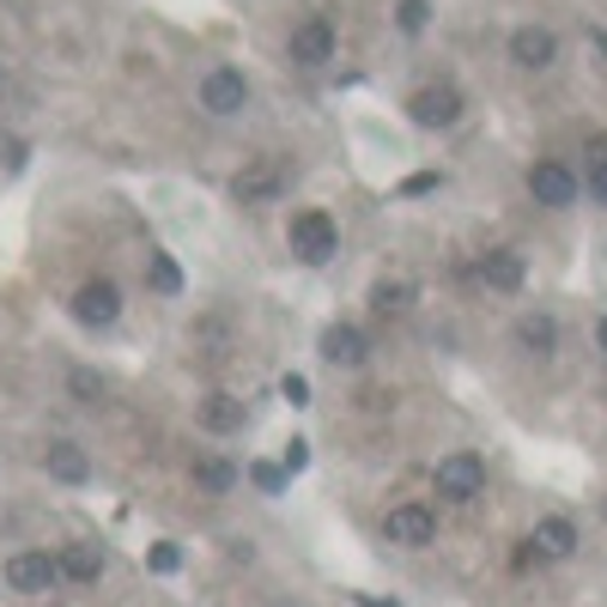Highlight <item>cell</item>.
Wrapping results in <instances>:
<instances>
[{"label": "cell", "mask_w": 607, "mask_h": 607, "mask_svg": "<svg viewBox=\"0 0 607 607\" xmlns=\"http://www.w3.org/2000/svg\"><path fill=\"white\" fill-rule=\"evenodd\" d=\"M528 553H535V559H571L577 553V523L571 516H540L535 535H528Z\"/></svg>", "instance_id": "14"}, {"label": "cell", "mask_w": 607, "mask_h": 607, "mask_svg": "<svg viewBox=\"0 0 607 607\" xmlns=\"http://www.w3.org/2000/svg\"><path fill=\"white\" fill-rule=\"evenodd\" d=\"M176 565H183V553H176V540H159V547H152V571H159V577H171Z\"/></svg>", "instance_id": "26"}, {"label": "cell", "mask_w": 607, "mask_h": 607, "mask_svg": "<svg viewBox=\"0 0 607 607\" xmlns=\"http://www.w3.org/2000/svg\"><path fill=\"white\" fill-rule=\"evenodd\" d=\"M280 189H286V164L280 159H250L237 176H231L237 206H267V201H280Z\"/></svg>", "instance_id": "3"}, {"label": "cell", "mask_w": 607, "mask_h": 607, "mask_svg": "<svg viewBox=\"0 0 607 607\" xmlns=\"http://www.w3.org/2000/svg\"><path fill=\"white\" fill-rule=\"evenodd\" d=\"M250 480L262 486L267 498H280V493H286V468H274V462H250Z\"/></svg>", "instance_id": "24"}, {"label": "cell", "mask_w": 607, "mask_h": 607, "mask_svg": "<svg viewBox=\"0 0 607 607\" xmlns=\"http://www.w3.org/2000/svg\"><path fill=\"white\" fill-rule=\"evenodd\" d=\"M407 304H413V292L402 280H377V286H371V310H377V316H402Z\"/></svg>", "instance_id": "21"}, {"label": "cell", "mask_w": 607, "mask_h": 607, "mask_svg": "<svg viewBox=\"0 0 607 607\" xmlns=\"http://www.w3.org/2000/svg\"><path fill=\"white\" fill-rule=\"evenodd\" d=\"M195 419L206 425V432H219V437H225V432H243V419H250V407H243L237 395H206V402L195 407Z\"/></svg>", "instance_id": "17"}, {"label": "cell", "mask_w": 607, "mask_h": 607, "mask_svg": "<svg viewBox=\"0 0 607 607\" xmlns=\"http://www.w3.org/2000/svg\"><path fill=\"white\" fill-rule=\"evenodd\" d=\"M73 316H80L85 328H110V322L122 316V292H115L110 280H85V286L73 292Z\"/></svg>", "instance_id": "10"}, {"label": "cell", "mask_w": 607, "mask_h": 607, "mask_svg": "<svg viewBox=\"0 0 607 607\" xmlns=\"http://www.w3.org/2000/svg\"><path fill=\"white\" fill-rule=\"evenodd\" d=\"M584 189H589V195H596V201L607 206V152H596V159H589V176H584Z\"/></svg>", "instance_id": "25"}, {"label": "cell", "mask_w": 607, "mask_h": 607, "mask_svg": "<svg viewBox=\"0 0 607 607\" xmlns=\"http://www.w3.org/2000/svg\"><path fill=\"white\" fill-rule=\"evenodd\" d=\"M528 195H535V206H571L584 195V183L559 159H540V164H528Z\"/></svg>", "instance_id": "5"}, {"label": "cell", "mask_w": 607, "mask_h": 607, "mask_svg": "<svg viewBox=\"0 0 607 607\" xmlns=\"http://www.w3.org/2000/svg\"><path fill=\"white\" fill-rule=\"evenodd\" d=\"M43 468H49V480H61V486H85L92 480V456H85L80 444H49V456H43Z\"/></svg>", "instance_id": "16"}, {"label": "cell", "mask_w": 607, "mask_h": 607, "mask_svg": "<svg viewBox=\"0 0 607 607\" xmlns=\"http://www.w3.org/2000/svg\"><path fill=\"white\" fill-rule=\"evenodd\" d=\"M596 341H601V353H607V316H601V328H596Z\"/></svg>", "instance_id": "31"}, {"label": "cell", "mask_w": 607, "mask_h": 607, "mask_svg": "<svg viewBox=\"0 0 607 607\" xmlns=\"http://www.w3.org/2000/svg\"><path fill=\"white\" fill-rule=\"evenodd\" d=\"M365 353H371V341L353 328V322H328V328H322V358H328V365L358 371V365H365Z\"/></svg>", "instance_id": "13"}, {"label": "cell", "mask_w": 607, "mask_h": 607, "mask_svg": "<svg viewBox=\"0 0 607 607\" xmlns=\"http://www.w3.org/2000/svg\"><path fill=\"white\" fill-rule=\"evenodd\" d=\"M304 462H310V444H304V437H292V444H286V474H299Z\"/></svg>", "instance_id": "28"}, {"label": "cell", "mask_w": 607, "mask_h": 607, "mask_svg": "<svg viewBox=\"0 0 607 607\" xmlns=\"http://www.w3.org/2000/svg\"><path fill=\"white\" fill-rule=\"evenodd\" d=\"M189 474H195V486H201V493H213V498L237 486V468H231L225 456H195V468H189Z\"/></svg>", "instance_id": "18"}, {"label": "cell", "mask_w": 607, "mask_h": 607, "mask_svg": "<svg viewBox=\"0 0 607 607\" xmlns=\"http://www.w3.org/2000/svg\"><path fill=\"white\" fill-rule=\"evenodd\" d=\"M474 280H480L486 292H523L528 267H523V255H516V250H486L480 262H474Z\"/></svg>", "instance_id": "12"}, {"label": "cell", "mask_w": 607, "mask_h": 607, "mask_svg": "<svg viewBox=\"0 0 607 607\" xmlns=\"http://www.w3.org/2000/svg\"><path fill=\"white\" fill-rule=\"evenodd\" d=\"M437 498H456V505H468V498L486 493V462L474 456V449H449L444 462H437Z\"/></svg>", "instance_id": "2"}, {"label": "cell", "mask_w": 607, "mask_h": 607, "mask_svg": "<svg viewBox=\"0 0 607 607\" xmlns=\"http://www.w3.org/2000/svg\"><path fill=\"white\" fill-rule=\"evenodd\" d=\"M516 346L535 353V358H553L559 353V322H553L547 310H523V316H516Z\"/></svg>", "instance_id": "15"}, {"label": "cell", "mask_w": 607, "mask_h": 607, "mask_svg": "<svg viewBox=\"0 0 607 607\" xmlns=\"http://www.w3.org/2000/svg\"><path fill=\"white\" fill-rule=\"evenodd\" d=\"M98 571H103L98 547H68L61 553V577H68V584H98Z\"/></svg>", "instance_id": "19"}, {"label": "cell", "mask_w": 607, "mask_h": 607, "mask_svg": "<svg viewBox=\"0 0 607 607\" xmlns=\"http://www.w3.org/2000/svg\"><path fill=\"white\" fill-rule=\"evenodd\" d=\"M7 584L19 589V596H43V589L61 584V559H49V553H12V559H7Z\"/></svg>", "instance_id": "7"}, {"label": "cell", "mask_w": 607, "mask_h": 607, "mask_svg": "<svg viewBox=\"0 0 607 607\" xmlns=\"http://www.w3.org/2000/svg\"><path fill=\"white\" fill-rule=\"evenodd\" d=\"M358 607H395V601H377V596H358Z\"/></svg>", "instance_id": "30"}, {"label": "cell", "mask_w": 607, "mask_h": 607, "mask_svg": "<svg viewBox=\"0 0 607 607\" xmlns=\"http://www.w3.org/2000/svg\"><path fill=\"white\" fill-rule=\"evenodd\" d=\"M510 61L528 73L553 68V61H559V37H553L547 24H523V31H510Z\"/></svg>", "instance_id": "11"}, {"label": "cell", "mask_w": 607, "mask_h": 607, "mask_svg": "<svg viewBox=\"0 0 607 607\" xmlns=\"http://www.w3.org/2000/svg\"><path fill=\"white\" fill-rule=\"evenodd\" d=\"M146 280H152V292H164V299H176V292H183V267H176V255L152 250V255H146Z\"/></svg>", "instance_id": "20"}, {"label": "cell", "mask_w": 607, "mask_h": 607, "mask_svg": "<svg viewBox=\"0 0 607 607\" xmlns=\"http://www.w3.org/2000/svg\"><path fill=\"white\" fill-rule=\"evenodd\" d=\"M280 395H286L292 407H310V383L304 377H286V383H280Z\"/></svg>", "instance_id": "27"}, {"label": "cell", "mask_w": 607, "mask_h": 607, "mask_svg": "<svg viewBox=\"0 0 607 607\" xmlns=\"http://www.w3.org/2000/svg\"><path fill=\"white\" fill-rule=\"evenodd\" d=\"M68 390H73V402H85V407H98V402H103V377H98V371H73Z\"/></svg>", "instance_id": "23"}, {"label": "cell", "mask_w": 607, "mask_h": 607, "mask_svg": "<svg viewBox=\"0 0 607 607\" xmlns=\"http://www.w3.org/2000/svg\"><path fill=\"white\" fill-rule=\"evenodd\" d=\"M407 115L419 128H456L462 122V92L456 85H419V92L407 98Z\"/></svg>", "instance_id": "6"}, {"label": "cell", "mask_w": 607, "mask_h": 607, "mask_svg": "<svg viewBox=\"0 0 607 607\" xmlns=\"http://www.w3.org/2000/svg\"><path fill=\"white\" fill-rule=\"evenodd\" d=\"M0 80H7V73H0Z\"/></svg>", "instance_id": "32"}, {"label": "cell", "mask_w": 607, "mask_h": 607, "mask_svg": "<svg viewBox=\"0 0 607 607\" xmlns=\"http://www.w3.org/2000/svg\"><path fill=\"white\" fill-rule=\"evenodd\" d=\"M383 535H390V547H432L437 540V516L425 505H395L383 516Z\"/></svg>", "instance_id": "8"}, {"label": "cell", "mask_w": 607, "mask_h": 607, "mask_svg": "<svg viewBox=\"0 0 607 607\" xmlns=\"http://www.w3.org/2000/svg\"><path fill=\"white\" fill-rule=\"evenodd\" d=\"M201 110L206 115H243L250 110V80L237 68H213L201 80Z\"/></svg>", "instance_id": "4"}, {"label": "cell", "mask_w": 607, "mask_h": 607, "mask_svg": "<svg viewBox=\"0 0 607 607\" xmlns=\"http://www.w3.org/2000/svg\"><path fill=\"white\" fill-rule=\"evenodd\" d=\"M292 255L310 262V267L334 262V255H341V225H334L322 206H304V213L292 219Z\"/></svg>", "instance_id": "1"}, {"label": "cell", "mask_w": 607, "mask_h": 607, "mask_svg": "<svg viewBox=\"0 0 607 607\" xmlns=\"http://www.w3.org/2000/svg\"><path fill=\"white\" fill-rule=\"evenodd\" d=\"M395 24H402L407 37H419L425 24H432V0H402V7H395Z\"/></svg>", "instance_id": "22"}, {"label": "cell", "mask_w": 607, "mask_h": 607, "mask_svg": "<svg viewBox=\"0 0 607 607\" xmlns=\"http://www.w3.org/2000/svg\"><path fill=\"white\" fill-rule=\"evenodd\" d=\"M286 55L299 61V68H328V61H334V24L322 19V12H316V19H304L299 31H292Z\"/></svg>", "instance_id": "9"}, {"label": "cell", "mask_w": 607, "mask_h": 607, "mask_svg": "<svg viewBox=\"0 0 607 607\" xmlns=\"http://www.w3.org/2000/svg\"><path fill=\"white\" fill-rule=\"evenodd\" d=\"M432 189H437V176L419 171V176H407V183H402V195H432Z\"/></svg>", "instance_id": "29"}]
</instances>
